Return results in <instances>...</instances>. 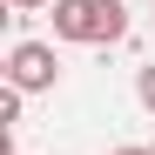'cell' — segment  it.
Returning <instances> with one entry per match:
<instances>
[{
  "mask_svg": "<svg viewBox=\"0 0 155 155\" xmlns=\"http://www.w3.org/2000/svg\"><path fill=\"white\" fill-rule=\"evenodd\" d=\"M20 121V88H0V135H14Z\"/></svg>",
  "mask_w": 155,
  "mask_h": 155,
  "instance_id": "obj_3",
  "label": "cell"
},
{
  "mask_svg": "<svg viewBox=\"0 0 155 155\" xmlns=\"http://www.w3.org/2000/svg\"><path fill=\"white\" fill-rule=\"evenodd\" d=\"M148 20H155V14H148Z\"/></svg>",
  "mask_w": 155,
  "mask_h": 155,
  "instance_id": "obj_8",
  "label": "cell"
},
{
  "mask_svg": "<svg viewBox=\"0 0 155 155\" xmlns=\"http://www.w3.org/2000/svg\"><path fill=\"white\" fill-rule=\"evenodd\" d=\"M108 155H148V148H108Z\"/></svg>",
  "mask_w": 155,
  "mask_h": 155,
  "instance_id": "obj_6",
  "label": "cell"
},
{
  "mask_svg": "<svg viewBox=\"0 0 155 155\" xmlns=\"http://www.w3.org/2000/svg\"><path fill=\"white\" fill-rule=\"evenodd\" d=\"M135 101L155 115V68H142V74H135Z\"/></svg>",
  "mask_w": 155,
  "mask_h": 155,
  "instance_id": "obj_4",
  "label": "cell"
},
{
  "mask_svg": "<svg viewBox=\"0 0 155 155\" xmlns=\"http://www.w3.org/2000/svg\"><path fill=\"white\" fill-rule=\"evenodd\" d=\"M7 7H20V14H34V7H54V0H7Z\"/></svg>",
  "mask_w": 155,
  "mask_h": 155,
  "instance_id": "obj_5",
  "label": "cell"
},
{
  "mask_svg": "<svg viewBox=\"0 0 155 155\" xmlns=\"http://www.w3.org/2000/svg\"><path fill=\"white\" fill-rule=\"evenodd\" d=\"M54 81H61L54 47H47V41H14V54H7V88H20V94H47Z\"/></svg>",
  "mask_w": 155,
  "mask_h": 155,
  "instance_id": "obj_2",
  "label": "cell"
},
{
  "mask_svg": "<svg viewBox=\"0 0 155 155\" xmlns=\"http://www.w3.org/2000/svg\"><path fill=\"white\" fill-rule=\"evenodd\" d=\"M148 155H155V148H148Z\"/></svg>",
  "mask_w": 155,
  "mask_h": 155,
  "instance_id": "obj_7",
  "label": "cell"
},
{
  "mask_svg": "<svg viewBox=\"0 0 155 155\" xmlns=\"http://www.w3.org/2000/svg\"><path fill=\"white\" fill-rule=\"evenodd\" d=\"M54 41H88V47H115L128 41V7L121 0H54Z\"/></svg>",
  "mask_w": 155,
  "mask_h": 155,
  "instance_id": "obj_1",
  "label": "cell"
}]
</instances>
